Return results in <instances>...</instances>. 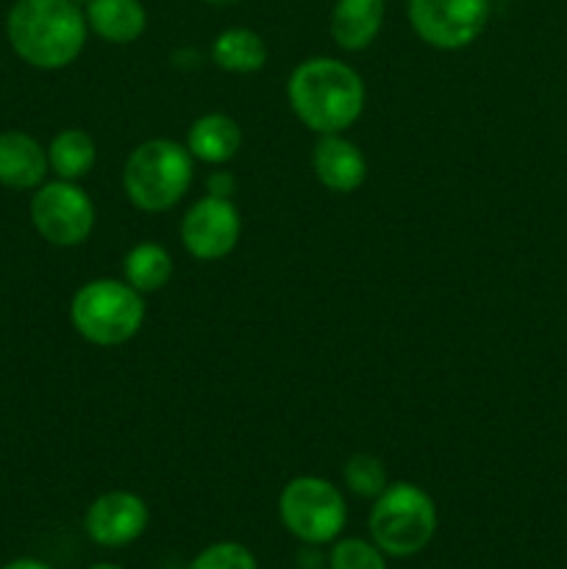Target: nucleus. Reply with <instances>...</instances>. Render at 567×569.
<instances>
[{
    "mask_svg": "<svg viewBox=\"0 0 567 569\" xmlns=\"http://www.w3.org/2000/svg\"><path fill=\"white\" fill-rule=\"evenodd\" d=\"M287 98L295 117L309 131L342 133L365 111V81L345 61L331 56H315L300 61L287 81Z\"/></svg>",
    "mask_w": 567,
    "mask_h": 569,
    "instance_id": "f257e3e1",
    "label": "nucleus"
},
{
    "mask_svg": "<svg viewBox=\"0 0 567 569\" xmlns=\"http://www.w3.org/2000/svg\"><path fill=\"white\" fill-rule=\"evenodd\" d=\"M87 14L76 0H17L6 17L11 50L37 70H64L87 44Z\"/></svg>",
    "mask_w": 567,
    "mask_h": 569,
    "instance_id": "f03ea898",
    "label": "nucleus"
},
{
    "mask_svg": "<svg viewBox=\"0 0 567 569\" xmlns=\"http://www.w3.org/2000/svg\"><path fill=\"white\" fill-rule=\"evenodd\" d=\"M195 178V159L187 144L156 137L131 150L122 167L126 198L148 214H161L181 203Z\"/></svg>",
    "mask_w": 567,
    "mask_h": 569,
    "instance_id": "7ed1b4c3",
    "label": "nucleus"
},
{
    "mask_svg": "<svg viewBox=\"0 0 567 569\" xmlns=\"http://www.w3.org/2000/svg\"><path fill=\"white\" fill-rule=\"evenodd\" d=\"M370 539L392 559H411L431 545L439 511L431 495L409 481H395L372 500Z\"/></svg>",
    "mask_w": 567,
    "mask_h": 569,
    "instance_id": "20e7f679",
    "label": "nucleus"
},
{
    "mask_svg": "<svg viewBox=\"0 0 567 569\" xmlns=\"http://www.w3.org/2000/svg\"><path fill=\"white\" fill-rule=\"evenodd\" d=\"M145 295L122 278H94L70 300V322L78 337L98 348H117L131 342L142 328Z\"/></svg>",
    "mask_w": 567,
    "mask_h": 569,
    "instance_id": "39448f33",
    "label": "nucleus"
},
{
    "mask_svg": "<svg viewBox=\"0 0 567 569\" xmlns=\"http://www.w3.org/2000/svg\"><path fill=\"white\" fill-rule=\"evenodd\" d=\"M278 517L281 526L300 545L337 542L348 522L345 495L331 481L320 476H298L278 495Z\"/></svg>",
    "mask_w": 567,
    "mask_h": 569,
    "instance_id": "423d86ee",
    "label": "nucleus"
},
{
    "mask_svg": "<svg viewBox=\"0 0 567 569\" xmlns=\"http://www.w3.org/2000/svg\"><path fill=\"white\" fill-rule=\"evenodd\" d=\"M31 222L53 248H78L94 228V203L78 181H56L37 187L31 198Z\"/></svg>",
    "mask_w": 567,
    "mask_h": 569,
    "instance_id": "0eeeda50",
    "label": "nucleus"
},
{
    "mask_svg": "<svg viewBox=\"0 0 567 569\" xmlns=\"http://www.w3.org/2000/svg\"><path fill=\"white\" fill-rule=\"evenodd\" d=\"M409 26L428 48H470L489 22V0H406Z\"/></svg>",
    "mask_w": 567,
    "mask_h": 569,
    "instance_id": "6e6552de",
    "label": "nucleus"
},
{
    "mask_svg": "<svg viewBox=\"0 0 567 569\" xmlns=\"http://www.w3.org/2000/svg\"><path fill=\"white\" fill-rule=\"evenodd\" d=\"M242 237V217L231 198L203 194L181 220V242L192 259L220 261L237 250Z\"/></svg>",
    "mask_w": 567,
    "mask_h": 569,
    "instance_id": "1a4fd4ad",
    "label": "nucleus"
},
{
    "mask_svg": "<svg viewBox=\"0 0 567 569\" xmlns=\"http://www.w3.org/2000/svg\"><path fill=\"white\" fill-rule=\"evenodd\" d=\"M148 503L137 492H128V489H111V492L98 495L89 503L87 517H83L87 537L100 548L133 545L148 531Z\"/></svg>",
    "mask_w": 567,
    "mask_h": 569,
    "instance_id": "9d476101",
    "label": "nucleus"
},
{
    "mask_svg": "<svg viewBox=\"0 0 567 569\" xmlns=\"http://www.w3.org/2000/svg\"><path fill=\"white\" fill-rule=\"evenodd\" d=\"M317 181L337 194H350L367 181V159L359 144L342 133H326L311 153Z\"/></svg>",
    "mask_w": 567,
    "mask_h": 569,
    "instance_id": "9b49d317",
    "label": "nucleus"
},
{
    "mask_svg": "<svg viewBox=\"0 0 567 569\" xmlns=\"http://www.w3.org/2000/svg\"><path fill=\"white\" fill-rule=\"evenodd\" d=\"M48 148L26 131L0 133V183L17 192L42 187L48 176Z\"/></svg>",
    "mask_w": 567,
    "mask_h": 569,
    "instance_id": "f8f14e48",
    "label": "nucleus"
},
{
    "mask_svg": "<svg viewBox=\"0 0 567 569\" xmlns=\"http://www.w3.org/2000/svg\"><path fill=\"white\" fill-rule=\"evenodd\" d=\"M387 0H337L328 20L331 39L348 53L370 48L381 33Z\"/></svg>",
    "mask_w": 567,
    "mask_h": 569,
    "instance_id": "ddd939ff",
    "label": "nucleus"
},
{
    "mask_svg": "<svg viewBox=\"0 0 567 569\" xmlns=\"http://www.w3.org/2000/svg\"><path fill=\"white\" fill-rule=\"evenodd\" d=\"M187 150L195 161H203V164H228L242 150V128L233 117L211 111L189 126Z\"/></svg>",
    "mask_w": 567,
    "mask_h": 569,
    "instance_id": "4468645a",
    "label": "nucleus"
},
{
    "mask_svg": "<svg viewBox=\"0 0 567 569\" xmlns=\"http://www.w3.org/2000/svg\"><path fill=\"white\" fill-rule=\"evenodd\" d=\"M83 14L89 31L111 44L137 42L148 28V11L142 0H89Z\"/></svg>",
    "mask_w": 567,
    "mask_h": 569,
    "instance_id": "2eb2a0df",
    "label": "nucleus"
},
{
    "mask_svg": "<svg viewBox=\"0 0 567 569\" xmlns=\"http://www.w3.org/2000/svg\"><path fill=\"white\" fill-rule=\"evenodd\" d=\"M211 61L233 76H250L267 64V44L250 28H226L211 44Z\"/></svg>",
    "mask_w": 567,
    "mask_h": 569,
    "instance_id": "dca6fc26",
    "label": "nucleus"
},
{
    "mask_svg": "<svg viewBox=\"0 0 567 569\" xmlns=\"http://www.w3.org/2000/svg\"><path fill=\"white\" fill-rule=\"evenodd\" d=\"M176 264L165 244L139 242L122 259V281L131 283L139 295H153L170 283Z\"/></svg>",
    "mask_w": 567,
    "mask_h": 569,
    "instance_id": "f3484780",
    "label": "nucleus"
},
{
    "mask_svg": "<svg viewBox=\"0 0 567 569\" xmlns=\"http://www.w3.org/2000/svg\"><path fill=\"white\" fill-rule=\"evenodd\" d=\"M94 161H98L94 139L81 128H64L56 133L48 148V164L61 181H81L92 172Z\"/></svg>",
    "mask_w": 567,
    "mask_h": 569,
    "instance_id": "a211bd4d",
    "label": "nucleus"
},
{
    "mask_svg": "<svg viewBox=\"0 0 567 569\" xmlns=\"http://www.w3.org/2000/svg\"><path fill=\"white\" fill-rule=\"evenodd\" d=\"M342 481L356 498L376 500L389 487L387 467L372 453H354L342 467Z\"/></svg>",
    "mask_w": 567,
    "mask_h": 569,
    "instance_id": "6ab92c4d",
    "label": "nucleus"
},
{
    "mask_svg": "<svg viewBox=\"0 0 567 569\" xmlns=\"http://www.w3.org/2000/svg\"><path fill=\"white\" fill-rule=\"evenodd\" d=\"M328 569H389L387 553L372 539H337L328 553Z\"/></svg>",
    "mask_w": 567,
    "mask_h": 569,
    "instance_id": "aec40b11",
    "label": "nucleus"
},
{
    "mask_svg": "<svg viewBox=\"0 0 567 569\" xmlns=\"http://www.w3.org/2000/svg\"><path fill=\"white\" fill-rule=\"evenodd\" d=\"M189 569H259V561L245 545L215 542L195 556Z\"/></svg>",
    "mask_w": 567,
    "mask_h": 569,
    "instance_id": "412c9836",
    "label": "nucleus"
},
{
    "mask_svg": "<svg viewBox=\"0 0 567 569\" xmlns=\"http://www.w3.org/2000/svg\"><path fill=\"white\" fill-rule=\"evenodd\" d=\"M233 187H237V181H233L231 172H211V176L206 178V189H209L206 194H217V198H231Z\"/></svg>",
    "mask_w": 567,
    "mask_h": 569,
    "instance_id": "4be33fe9",
    "label": "nucleus"
},
{
    "mask_svg": "<svg viewBox=\"0 0 567 569\" xmlns=\"http://www.w3.org/2000/svg\"><path fill=\"white\" fill-rule=\"evenodd\" d=\"M298 567L300 569H322V556L317 553V545H304V550L298 553Z\"/></svg>",
    "mask_w": 567,
    "mask_h": 569,
    "instance_id": "5701e85b",
    "label": "nucleus"
},
{
    "mask_svg": "<svg viewBox=\"0 0 567 569\" xmlns=\"http://www.w3.org/2000/svg\"><path fill=\"white\" fill-rule=\"evenodd\" d=\"M0 569H50V567L42 565V561H37V559H14Z\"/></svg>",
    "mask_w": 567,
    "mask_h": 569,
    "instance_id": "b1692460",
    "label": "nucleus"
},
{
    "mask_svg": "<svg viewBox=\"0 0 567 569\" xmlns=\"http://www.w3.org/2000/svg\"><path fill=\"white\" fill-rule=\"evenodd\" d=\"M203 3H211V6H231V3H239V0H203Z\"/></svg>",
    "mask_w": 567,
    "mask_h": 569,
    "instance_id": "393cba45",
    "label": "nucleus"
},
{
    "mask_svg": "<svg viewBox=\"0 0 567 569\" xmlns=\"http://www.w3.org/2000/svg\"><path fill=\"white\" fill-rule=\"evenodd\" d=\"M89 569H122V567H117V565H94V567H89Z\"/></svg>",
    "mask_w": 567,
    "mask_h": 569,
    "instance_id": "a878e982",
    "label": "nucleus"
},
{
    "mask_svg": "<svg viewBox=\"0 0 567 569\" xmlns=\"http://www.w3.org/2000/svg\"><path fill=\"white\" fill-rule=\"evenodd\" d=\"M506 3H509V0H506Z\"/></svg>",
    "mask_w": 567,
    "mask_h": 569,
    "instance_id": "bb28decb",
    "label": "nucleus"
}]
</instances>
